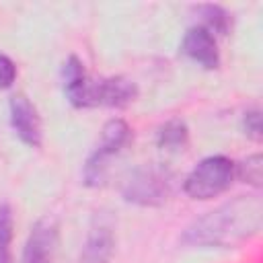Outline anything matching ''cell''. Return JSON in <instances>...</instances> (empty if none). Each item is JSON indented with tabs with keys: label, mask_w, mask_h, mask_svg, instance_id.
<instances>
[{
	"label": "cell",
	"mask_w": 263,
	"mask_h": 263,
	"mask_svg": "<svg viewBox=\"0 0 263 263\" xmlns=\"http://www.w3.org/2000/svg\"><path fill=\"white\" fill-rule=\"evenodd\" d=\"M263 224V201L259 195H238L193 220L181 242L199 249H234L251 240Z\"/></svg>",
	"instance_id": "6da1fadb"
},
{
	"label": "cell",
	"mask_w": 263,
	"mask_h": 263,
	"mask_svg": "<svg viewBox=\"0 0 263 263\" xmlns=\"http://www.w3.org/2000/svg\"><path fill=\"white\" fill-rule=\"evenodd\" d=\"M234 179V162L226 156H208L203 158L183 183V191L191 199H212L224 193Z\"/></svg>",
	"instance_id": "7a4b0ae2"
},
{
	"label": "cell",
	"mask_w": 263,
	"mask_h": 263,
	"mask_svg": "<svg viewBox=\"0 0 263 263\" xmlns=\"http://www.w3.org/2000/svg\"><path fill=\"white\" fill-rule=\"evenodd\" d=\"M132 138V129L129 125L115 117V119H109L105 125H103V132H101V142L97 146V150L88 156V160L84 162V168H82V179H84V185L88 187H99L105 183L107 179V168H109V158L119 154L123 150V146H127Z\"/></svg>",
	"instance_id": "3957f363"
},
{
	"label": "cell",
	"mask_w": 263,
	"mask_h": 263,
	"mask_svg": "<svg viewBox=\"0 0 263 263\" xmlns=\"http://www.w3.org/2000/svg\"><path fill=\"white\" fill-rule=\"evenodd\" d=\"M173 191V177L158 164H146L136 168L123 185L125 201L144 208H158L166 203Z\"/></svg>",
	"instance_id": "277c9868"
},
{
	"label": "cell",
	"mask_w": 263,
	"mask_h": 263,
	"mask_svg": "<svg viewBox=\"0 0 263 263\" xmlns=\"http://www.w3.org/2000/svg\"><path fill=\"white\" fill-rule=\"evenodd\" d=\"M138 97V86L125 76H111L101 80H88L80 107H127Z\"/></svg>",
	"instance_id": "5b68a950"
},
{
	"label": "cell",
	"mask_w": 263,
	"mask_h": 263,
	"mask_svg": "<svg viewBox=\"0 0 263 263\" xmlns=\"http://www.w3.org/2000/svg\"><path fill=\"white\" fill-rule=\"evenodd\" d=\"M58 245V224L45 216L35 222L23 251V263H51Z\"/></svg>",
	"instance_id": "8992f818"
},
{
	"label": "cell",
	"mask_w": 263,
	"mask_h": 263,
	"mask_svg": "<svg viewBox=\"0 0 263 263\" xmlns=\"http://www.w3.org/2000/svg\"><path fill=\"white\" fill-rule=\"evenodd\" d=\"M10 123L16 132V136L31 148H39L43 142V129H41V117L33 103L25 95L10 97Z\"/></svg>",
	"instance_id": "52a82bcc"
},
{
	"label": "cell",
	"mask_w": 263,
	"mask_h": 263,
	"mask_svg": "<svg viewBox=\"0 0 263 263\" xmlns=\"http://www.w3.org/2000/svg\"><path fill=\"white\" fill-rule=\"evenodd\" d=\"M181 51H183L189 60L197 62L199 66H203V68H208V70H214V68L220 66L218 43H216L214 35H212L208 29H203L201 25L191 27V29L185 33V37H183V41H181Z\"/></svg>",
	"instance_id": "ba28073f"
},
{
	"label": "cell",
	"mask_w": 263,
	"mask_h": 263,
	"mask_svg": "<svg viewBox=\"0 0 263 263\" xmlns=\"http://www.w3.org/2000/svg\"><path fill=\"white\" fill-rule=\"evenodd\" d=\"M113 255V230L111 224L101 216L95 218L86 245L82 249V263H109Z\"/></svg>",
	"instance_id": "9c48e42d"
},
{
	"label": "cell",
	"mask_w": 263,
	"mask_h": 263,
	"mask_svg": "<svg viewBox=\"0 0 263 263\" xmlns=\"http://www.w3.org/2000/svg\"><path fill=\"white\" fill-rule=\"evenodd\" d=\"M62 78H64V92L68 97V101L78 107L80 105V99H82V92L88 84V76L84 72V64L76 58V55H70L66 62H64V68H62Z\"/></svg>",
	"instance_id": "30bf717a"
},
{
	"label": "cell",
	"mask_w": 263,
	"mask_h": 263,
	"mask_svg": "<svg viewBox=\"0 0 263 263\" xmlns=\"http://www.w3.org/2000/svg\"><path fill=\"white\" fill-rule=\"evenodd\" d=\"M189 140L187 123L181 119H168L164 125L158 127L156 144L164 150H181Z\"/></svg>",
	"instance_id": "8fae6325"
},
{
	"label": "cell",
	"mask_w": 263,
	"mask_h": 263,
	"mask_svg": "<svg viewBox=\"0 0 263 263\" xmlns=\"http://www.w3.org/2000/svg\"><path fill=\"white\" fill-rule=\"evenodd\" d=\"M197 14L201 16V23H203L201 27L208 29L212 35L214 33L226 35L230 31L232 21H230V14L222 6H218V4H201V6H197Z\"/></svg>",
	"instance_id": "7c38bea8"
},
{
	"label": "cell",
	"mask_w": 263,
	"mask_h": 263,
	"mask_svg": "<svg viewBox=\"0 0 263 263\" xmlns=\"http://www.w3.org/2000/svg\"><path fill=\"white\" fill-rule=\"evenodd\" d=\"M14 218L8 203L0 205V263H10V242H12Z\"/></svg>",
	"instance_id": "4fadbf2b"
},
{
	"label": "cell",
	"mask_w": 263,
	"mask_h": 263,
	"mask_svg": "<svg viewBox=\"0 0 263 263\" xmlns=\"http://www.w3.org/2000/svg\"><path fill=\"white\" fill-rule=\"evenodd\" d=\"M261 154L255 152L251 156H247L245 160H240L238 164H234V177H238L242 183L247 185H253V187H259L261 185Z\"/></svg>",
	"instance_id": "5bb4252c"
},
{
	"label": "cell",
	"mask_w": 263,
	"mask_h": 263,
	"mask_svg": "<svg viewBox=\"0 0 263 263\" xmlns=\"http://www.w3.org/2000/svg\"><path fill=\"white\" fill-rule=\"evenodd\" d=\"M242 129L247 134V138L259 142L261 136H263V127H261V111L259 109H253V111H247L245 117H242Z\"/></svg>",
	"instance_id": "9a60e30c"
},
{
	"label": "cell",
	"mask_w": 263,
	"mask_h": 263,
	"mask_svg": "<svg viewBox=\"0 0 263 263\" xmlns=\"http://www.w3.org/2000/svg\"><path fill=\"white\" fill-rule=\"evenodd\" d=\"M14 80H16V66H14V62L8 55L0 53V88H10Z\"/></svg>",
	"instance_id": "2e32d148"
}]
</instances>
